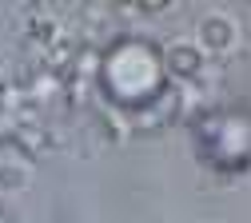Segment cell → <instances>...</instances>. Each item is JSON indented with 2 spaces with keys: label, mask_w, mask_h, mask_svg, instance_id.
Instances as JSON below:
<instances>
[{
  "label": "cell",
  "mask_w": 251,
  "mask_h": 223,
  "mask_svg": "<svg viewBox=\"0 0 251 223\" xmlns=\"http://www.w3.org/2000/svg\"><path fill=\"white\" fill-rule=\"evenodd\" d=\"M0 223H20V215H16V211H8L4 203H0Z\"/></svg>",
  "instance_id": "6da1fadb"
}]
</instances>
